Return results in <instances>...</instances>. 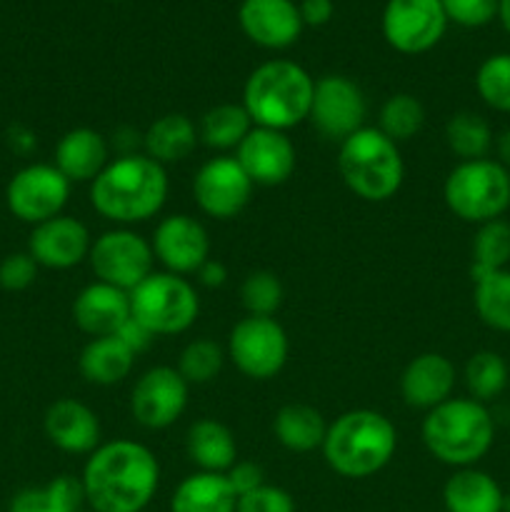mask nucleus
Here are the masks:
<instances>
[{
    "mask_svg": "<svg viewBox=\"0 0 510 512\" xmlns=\"http://www.w3.org/2000/svg\"><path fill=\"white\" fill-rule=\"evenodd\" d=\"M80 483L90 510L143 512L158 493L160 463L143 443L110 440L88 455Z\"/></svg>",
    "mask_w": 510,
    "mask_h": 512,
    "instance_id": "obj_1",
    "label": "nucleus"
},
{
    "mask_svg": "<svg viewBox=\"0 0 510 512\" xmlns=\"http://www.w3.org/2000/svg\"><path fill=\"white\" fill-rule=\"evenodd\" d=\"M168 200V170L145 153L120 155L90 183V205L110 223L128 228L145 223Z\"/></svg>",
    "mask_w": 510,
    "mask_h": 512,
    "instance_id": "obj_2",
    "label": "nucleus"
},
{
    "mask_svg": "<svg viewBox=\"0 0 510 512\" xmlns=\"http://www.w3.org/2000/svg\"><path fill=\"white\" fill-rule=\"evenodd\" d=\"M320 450L328 468L340 478H373L395 458L398 430L378 410H348L328 425Z\"/></svg>",
    "mask_w": 510,
    "mask_h": 512,
    "instance_id": "obj_3",
    "label": "nucleus"
},
{
    "mask_svg": "<svg viewBox=\"0 0 510 512\" xmlns=\"http://www.w3.org/2000/svg\"><path fill=\"white\" fill-rule=\"evenodd\" d=\"M423 445L438 463L475 468L495 443V420L488 405L473 398H450L423 418Z\"/></svg>",
    "mask_w": 510,
    "mask_h": 512,
    "instance_id": "obj_4",
    "label": "nucleus"
},
{
    "mask_svg": "<svg viewBox=\"0 0 510 512\" xmlns=\"http://www.w3.org/2000/svg\"><path fill=\"white\" fill-rule=\"evenodd\" d=\"M315 80L293 60H268L248 75L243 108L258 128L283 130L305 123L313 103Z\"/></svg>",
    "mask_w": 510,
    "mask_h": 512,
    "instance_id": "obj_5",
    "label": "nucleus"
},
{
    "mask_svg": "<svg viewBox=\"0 0 510 512\" xmlns=\"http://www.w3.org/2000/svg\"><path fill=\"white\" fill-rule=\"evenodd\" d=\"M338 173L350 193L368 203L395 198L405 180V163L398 143L378 128H360L338 148Z\"/></svg>",
    "mask_w": 510,
    "mask_h": 512,
    "instance_id": "obj_6",
    "label": "nucleus"
},
{
    "mask_svg": "<svg viewBox=\"0 0 510 512\" xmlns=\"http://www.w3.org/2000/svg\"><path fill=\"white\" fill-rule=\"evenodd\" d=\"M443 200L463 223L483 225L510 208V170L495 158L463 160L443 183Z\"/></svg>",
    "mask_w": 510,
    "mask_h": 512,
    "instance_id": "obj_7",
    "label": "nucleus"
},
{
    "mask_svg": "<svg viewBox=\"0 0 510 512\" xmlns=\"http://www.w3.org/2000/svg\"><path fill=\"white\" fill-rule=\"evenodd\" d=\"M130 315L155 338L180 335L198 320V290L183 275L153 270L138 288L130 290Z\"/></svg>",
    "mask_w": 510,
    "mask_h": 512,
    "instance_id": "obj_8",
    "label": "nucleus"
},
{
    "mask_svg": "<svg viewBox=\"0 0 510 512\" xmlns=\"http://www.w3.org/2000/svg\"><path fill=\"white\" fill-rule=\"evenodd\" d=\"M288 333L275 318L245 315L228 335V358L250 380H273L288 363Z\"/></svg>",
    "mask_w": 510,
    "mask_h": 512,
    "instance_id": "obj_9",
    "label": "nucleus"
},
{
    "mask_svg": "<svg viewBox=\"0 0 510 512\" xmlns=\"http://www.w3.org/2000/svg\"><path fill=\"white\" fill-rule=\"evenodd\" d=\"M88 263L100 283L130 293L153 273L155 255L153 245L143 235L130 228H115L93 240Z\"/></svg>",
    "mask_w": 510,
    "mask_h": 512,
    "instance_id": "obj_10",
    "label": "nucleus"
},
{
    "mask_svg": "<svg viewBox=\"0 0 510 512\" xmlns=\"http://www.w3.org/2000/svg\"><path fill=\"white\" fill-rule=\"evenodd\" d=\"M70 180L53 163H33L20 168L5 188L8 210L28 225H40L45 220L63 215L70 198Z\"/></svg>",
    "mask_w": 510,
    "mask_h": 512,
    "instance_id": "obj_11",
    "label": "nucleus"
},
{
    "mask_svg": "<svg viewBox=\"0 0 510 512\" xmlns=\"http://www.w3.org/2000/svg\"><path fill=\"white\" fill-rule=\"evenodd\" d=\"M365 118H368V100L355 80H350L348 75H323L315 80L308 120L325 140L340 145L345 138L365 128Z\"/></svg>",
    "mask_w": 510,
    "mask_h": 512,
    "instance_id": "obj_12",
    "label": "nucleus"
},
{
    "mask_svg": "<svg viewBox=\"0 0 510 512\" xmlns=\"http://www.w3.org/2000/svg\"><path fill=\"white\" fill-rule=\"evenodd\" d=\"M253 180L245 175L235 155L205 160L193 178V198L200 213L215 220H233L253 198Z\"/></svg>",
    "mask_w": 510,
    "mask_h": 512,
    "instance_id": "obj_13",
    "label": "nucleus"
},
{
    "mask_svg": "<svg viewBox=\"0 0 510 512\" xmlns=\"http://www.w3.org/2000/svg\"><path fill=\"white\" fill-rule=\"evenodd\" d=\"M188 390L178 368L155 365L135 380L130 390V415L145 430H165L183 418L188 408Z\"/></svg>",
    "mask_w": 510,
    "mask_h": 512,
    "instance_id": "obj_14",
    "label": "nucleus"
},
{
    "mask_svg": "<svg viewBox=\"0 0 510 512\" xmlns=\"http://www.w3.org/2000/svg\"><path fill=\"white\" fill-rule=\"evenodd\" d=\"M448 28L440 0H388L383 10V35L390 48L405 55L428 53Z\"/></svg>",
    "mask_w": 510,
    "mask_h": 512,
    "instance_id": "obj_15",
    "label": "nucleus"
},
{
    "mask_svg": "<svg viewBox=\"0 0 510 512\" xmlns=\"http://www.w3.org/2000/svg\"><path fill=\"white\" fill-rule=\"evenodd\" d=\"M153 255L168 273L195 275L210 258V235L198 218L188 213L165 215L155 225Z\"/></svg>",
    "mask_w": 510,
    "mask_h": 512,
    "instance_id": "obj_16",
    "label": "nucleus"
},
{
    "mask_svg": "<svg viewBox=\"0 0 510 512\" xmlns=\"http://www.w3.org/2000/svg\"><path fill=\"white\" fill-rule=\"evenodd\" d=\"M235 160L245 170V175L253 180V185L275 188V185H283L285 180H290V175L295 173L298 155H295V145L288 138V133L253 125L243 143L235 148Z\"/></svg>",
    "mask_w": 510,
    "mask_h": 512,
    "instance_id": "obj_17",
    "label": "nucleus"
},
{
    "mask_svg": "<svg viewBox=\"0 0 510 512\" xmlns=\"http://www.w3.org/2000/svg\"><path fill=\"white\" fill-rule=\"evenodd\" d=\"M90 245L93 238L83 220L73 215H55L35 225L28 240V253L40 268L70 270L88 260Z\"/></svg>",
    "mask_w": 510,
    "mask_h": 512,
    "instance_id": "obj_18",
    "label": "nucleus"
},
{
    "mask_svg": "<svg viewBox=\"0 0 510 512\" xmlns=\"http://www.w3.org/2000/svg\"><path fill=\"white\" fill-rule=\"evenodd\" d=\"M238 20L243 33L268 50L290 48L303 33V18L293 0H243Z\"/></svg>",
    "mask_w": 510,
    "mask_h": 512,
    "instance_id": "obj_19",
    "label": "nucleus"
},
{
    "mask_svg": "<svg viewBox=\"0 0 510 512\" xmlns=\"http://www.w3.org/2000/svg\"><path fill=\"white\" fill-rule=\"evenodd\" d=\"M458 373L443 353H423L405 365L400 375V395L413 410H433L453 398Z\"/></svg>",
    "mask_w": 510,
    "mask_h": 512,
    "instance_id": "obj_20",
    "label": "nucleus"
},
{
    "mask_svg": "<svg viewBox=\"0 0 510 512\" xmlns=\"http://www.w3.org/2000/svg\"><path fill=\"white\" fill-rule=\"evenodd\" d=\"M45 438L70 455H90L100 445V420L95 410L75 398H60L45 410Z\"/></svg>",
    "mask_w": 510,
    "mask_h": 512,
    "instance_id": "obj_21",
    "label": "nucleus"
},
{
    "mask_svg": "<svg viewBox=\"0 0 510 512\" xmlns=\"http://www.w3.org/2000/svg\"><path fill=\"white\" fill-rule=\"evenodd\" d=\"M130 318V293L108 283L85 285L73 303V320L90 338L115 335Z\"/></svg>",
    "mask_w": 510,
    "mask_h": 512,
    "instance_id": "obj_22",
    "label": "nucleus"
},
{
    "mask_svg": "<svg viewBox=\"0 0 510 512\" xmlns=\"http://www.w3.org/2000/svg\"><path fill=\"white\" fill-rule=\"evenodd\" d=\"M110 163V145L93 128H73L58 140L53 165L70 183H93Z\"/></svg>",
    "mask_w": 510,
    "mask_h": 512,
    "instance_id": "obj_23",
    "label": "nucleus"
},
{
    "mask_svg": "<svg viewBox=\"0 0 510 512\" xmlns=\"http://www.w3.org/2000/svg\"><path fill=\"white\" fill-rule=\"evenodd\" d=\"M185 453L203 473H228L238 463V443L220 420H195L185 435Z\"/></svg>",
    "mask_w": 510,
    "mask_h": 512,
    "instance_id": "obj_24",
    "label": "nucleus"
},
{
    "mask_svg": "<svg viewBox=\"0 0 510 512\" xmlns=\"http://www.w3.org/2000/svg\"><path fill=\"white\" fill-rule=\"evenodd\" d=\"M445 512H503L505 493L498 480L478 468H460L445 480Z\"/></svg>",
    "mask_w": 510,
    "mask_h": 512,
    "instance_id": "obj_25",
    "label": "nucleus"
},
{
    "mask_svg": "<svg viewBox=\"0 0 510 512\" xmlns=\"http://www.w3.org/2000/svg\"><path fill=\"white\" fill-rule=\"evenodd\" d=\"M198 125L183 113H165L155 118L143 133V153L165 165L183 163L198 148Z\"/></svg>",
    "mask_w": 510,
    "mask_h": 512,
    "instance_id": "obj_26",
    "label": "nucleus"
},
{
    "mask_svg": "<svg viewBox=\"0 0 510 512\" xmlns=\"http://www.w3.org/2000/svg\"><path fill=\"white\" fill-rule=\"evenodd\" d=\"M135 353L118 338V335H103V338H90L85 348L80 350L78 370L90 385H118L133 373Z\"/></svg>",
    "mask_w": 510,
    "mask_h": 512,
    "instance_id": "obj_27",
    "label": "nucleus"
},
{
    "mask_svg": "<svg viewBox=\"0 0 510 512\" xmlns=\"http://www.w3.org/2000/svg\"><path fill=\"white\" fill-rule=\"evenodd\" d=\"M238 495L230 488L225 473L188 475L170 498V512H235Z\"/></svg>",
    "mask_w": 510,
    "mask_h": 512,
    "instance_id": "obj_28",
    "label": "nucleus"
},
{
    "mask_svg": "<svg viewBox=\"0 0 510 512\" xmlns=\"http://www.w3.org/2000/svg\"><path fill=\"white\" fill-rule=\"evenodd\" d=\"M273 433L285 450L303 455L323 448L328 423H325L323 413L315 410L313 405L288 403L275 413Z\"/></svg>",
    "mask_w": 510,
    "mask_h": 512,
    "instance_id": "obj_29",
    "label": "nucleus"
},
{
    "mask_svg": "<svg viewBox=\"0 0 510 512\" xmlns=\"http://www.w3.org/2000/svg\"><path fill=\"white\" fill-rule=\"evenodd\" d=\"M85 508V493L80 478L58 475L48 485L25 488L10 500L8 512H78Z\"/></svg>",
    "mask_w": 510,
    "mask_h": 512,
    "instance_id": "obj_30",
    "label": "nucleus"
},
{
    "mask_svg": "<svg viewBox=\"0 0 510 512\" xmlns=\"http://www.w3.org/2000/svg\"><path fill=\"white\" fill-rule=\"evenodd\" d=\"M250 130H253V120L243 103H220L203 113L198 123V138L205 148L225 153V150L238 148Z\"/></svg>",
    "mask_w": 510,
    "mask_h": 512,
    "instance_id": "obj_31",
    "label": "nucleus"
},
{
    "mask_svg": "<svg viewBox=\"0 0 510 512\" xmlns=\"http://www.w3.org/2000/svg\"><path fill=\"white\" fill-rule=\"evenodd\" d=\"M473 283V305L478 318L498 333H510V270L475 275Z\"/></svg>",
    "mask_w": 510,
    "mask_h": 512,
    "instance_id": "obj_32",
    "label": "nucleus"
},
{
    "mask_svg": "<svg viewBox=\"0 0 510 512\" xmlns=\"http://www.w3.org/2000/svg\"><path fill=\"white\" fill-rule=\"evenodd\" d=\"M493 128L483 115L473 113V110H463L455 113L453 118L445 123V143H448L450 153L455 158L463 160H480L490 158L493 153Z\"/></svg>",
    "mask_w": 510,
    "mask_h": 512,
    "instance_id": "obj_33",
    "label": "nucleus"
},
{
    "mask_svg": "<svg viewBox=\"0 0 510 512\" xmlns=\"http://www.w3.org/2000/svg\"><path fill=\"white\" fill-rule=\"evenodd\" d=\"M463 378L468 398L478 400V403H490L508 385V365H505L503 355H498L495 350H480L468 358Z\"/></svg>",
    "mask_w": 510,
    "mask_h": 512,
    "instance_id": "obj_34",
    "label": "nucleus"
},
{
    "mask_svg": "<svg viewBox=\"0 0 510 512\" xmlns=\"http://www.w3.org/2000/svg\"><path fill=\"white\" fill-rule=\"evenodd\" d=\"M425 125V108L415 95L395 93L380 105L378 113V130L388 135L393 143H408L423 130Z\"/></svg>",
    "mask_w": 510,
    "mask_h": 512,
    "instance_id": "obj_35",
    "label": "nucleus"
},
{
    "mask_svg": "<svg viewBox=\"0 0 510 512\" xmlns=\"http://www.w3.org/2000/svg\"><path fill=\"white\" fill-rule=\"evenodd\" d=\"M510 263V223L498 218L478 225L473 238V265L470 275H483L490 270H503Z\"/></svg>",
    "mask_w": 510,
    "mask_h": 512,
    "instance_id": "obj_36",
    "label": "nucleus"
},
{
    "mask_svg": "<svg viewBox=\"0 0 510 512\" xmlns=\"http://www.w3.org/2000/svg\"><path fill=\"white\" fill-rule=\"evenodd\" d=\"M225 358H228V353H225L223 345L215 343V340H190L178 358V373L183 375V380L188 385L213 383L220 375V370H223Z\"/></svg>",
    "mask_w": 510,
    "mask_h": 512,
    "instance_id": "obj_37",
    "label": "nucleus"
},
{
    "mask_svg": "<svg viewBox=\"0 0 510 512\" xmlns=\"http://www.w3.org/2000/svg\"><path fill=\"white\" fill-rule=\"evenodd\" d=\"M480 100L495 113H510V53H495L475 73Z\"/></svg>",
    "mask_w": 510,
    "mask_h": 512,
    "instance_id": "obj_38",
    "label": "nucleus"
},
{
    "mask_svg": "<svg viewBox=\"0 0 510 512\" xmlns=\"http://www.w3.org/2000/svg\"><path fill=\"white\" fill-rule=\"evenodd\" d=\"M283 298V283L270 270H253V273L245 275L243 285H240V303L248 315L273 318L283 305Z\"/></svg>",
    "mask_w": 510,
    "mask_h": 512,
    "instance_id": "obj_39",
    "label": "nucleus"
},
{
    "mask_svg": "<svg viewBox=\"0 0 510 512\" xmlns=\"http://www.w3.org/2000/svg\"><path fill=\"white\" fill-rule=\"evenodd\" d=\"M445 15L463 28H480L498 18L500 0H440Z\"/></svg>",
    "mask_w": 510,
    "mask_h": 512,
    "instance_id": "obj_40",
    "label": "nucleus"
},
{
    "mask_svg": "<svg viewBox=\"0 0 510 512\" xmlns=\"http://www.w3.org/2000/svg\"><path fill=\"white\" fill-rule=\"evenodd\" d=\"M235 512H295V500L288 490L263 483L260 488L240 495Z\"/></svg>",
    "mask_w": 510,
    "mask_h": 512,
    "instance_id": "obj_41",
    "label": "nucleus"
},
{
    "mask_svg": "<svg viewBox=\"0 0 510 512\" xmlns=\"http://www.w3.org/2000/svg\"><path fill=\"white\" fill-rule=\"evenodd\" d=\"M38 268L30 253H10L0 260V288L10 293L30 288L38 278Z\"/></svg>",
    "mask_w": 510,
    "mask_h": 512,
    "instance_id": "obj_42",
    "label": "nucleus"
},
{
    "mask_svg": "<svg viewBox=\"0 0 510 512\" xmlns=\"http://www.w3.org/2000/svg\"><path fill=\"white\" fill-rule=\"evenodd\" d=\"M225 478H228L230 488L235 490V495H245L250 493V490L260 488V485L265 483V473L263 468H260L258 463H253V460H238V463L233 465V468L225 473Z\"/></svg>",
    "mask_w": 510,
    "mask_h": 512,
    "instance_id": "obj_43",
    "label": "nucleus"
},
{
    "mask_svg": "<svg viewBox=\"0 0 510 512\" xmlns=\"http://www.w3.org/2000/svg\"><path fill=\"white\" fill-rule=\"evenodd\" d=\"M115 335H118V338L123 340V343L128 345V348L133 350L135 355H140V353H143V350H148L150 343H153V340H155V335L148 333V330H145L143 325H140L138 320L133 318V315H130V318L125 320L123 328H120Z\"/></svg>",
    "mask_w": 510,
    "mask_h": 512,
    "instance_id": "obj_44",
    "label": "nucleus"
},
{
    "mask_svg": "<svg viewBox=\"0 0 510 512\" xmlns=\"http://www.w3.org/2000/svg\"><path fill=\"white\" fill-rule=\"evenodd\" d=\"M110 150H115L120 155H135V153H143V133H138L135 128H128V125H123V128H118L113 133V138L108 140Z\"/></svg>",
    "mask_w": 510,
    "mask_h": 512,
    "instance_id": "obj_45",
    "label": "nucleus"
},
{
    "mask_svg": "<svg viewBox=\"0 0 510 512\" xmlns=\"http://www.w3.org/2000/svg\"><path fill=\"white\" fill-rule=\"evenodd\" d=\"M300 18H303V25H313V28H320V25L330 23L333 18V0H303L298 5Z\"/></svg>",
    "mask_w": 510,
    "mask_h": 512,
    "instance_id": "obj_46",
    "label": "nucleus"
},
{
    "mask_svg": "<svg viewBox=\"0 0 510 512\" xmlns=\"http://www.w3.org/2000/svg\"><path fill=\"white\" fill-rule=\"evenodd\" d=\"M195 275H198L200 285H205V288H223L225 280H228V270H225V265L213 258L205 260Z\"/></svg>",
    "mask_w": 510,
    "mask_h": 512,
    "instance_id": "obj_47",
    "label": "nucleus"
},
{
    "mask_svg": "<svg viewBox=\"0 0 510 512\" xmlns=\"http://www.w3.org/2000/svg\"><path fill=\"white\" fill-rule=\"evenodd\" d=\"M493 153H495V160H498L503 168L510 170V128L500 130V133L495 135Z\"/></svg>",
    "mask_w": 510,
    "mask_h": 512,
    "instance_id": "obj_48",
    "label": "nucleus"
},
{
    "mask_svg": "<svg viewBox=\"0 0 510 512\" xmlns=\"http://www.w3.org/2000/svg\"><path fill=\"white\" fill-rule=\"evenodd\" d=\"M498 18H500V23H503V28L508 30V35H510V0H500Z\"/></svg>",
    "mask_w": 510,
    "mask_h": 512,
    "instance_id": "obj_49",
    "label": "nucleus"
},
{
    "mask_svg": "<svg viewBox=\"0 0 510 512\" xmlns=\"http://www.w3.org/2000/svg\"><path fill=\"white\" fill-rule=\"evenodd\" d=\"M78 512H95V510H90V508H88V505H85V508H80Z\"/></svg>",
    "mask_w": 510,
    "mask_h": 512,
    "instance_id": "obj_50",
    "label": "nucleus"
}]
</instances>
